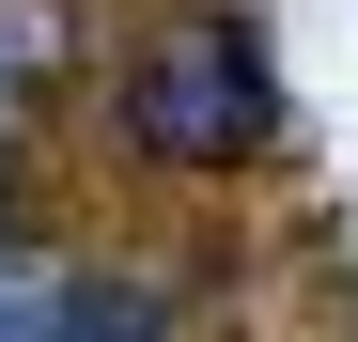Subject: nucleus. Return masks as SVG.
Instances as JSON below:
<instances>
[{
	"label": "nucleus",
	"mask_w": 358,
	"mask_h": 342,
	"mask_svg": "<svg viewBox=\"0 0 358 342\" xmlns=\"http://www.w3.org/2000/svg\"><path fill=\"white\" fill-rule=\"evenodd\" d=\"M0 125H16V94H0Z\"/></svg>",
	"instance_id": "f03ea898"
},
{
	"label": "nucleus",
	"mask_w": 358,
	"mask_h": 342,
	"mask_svg": "<svg viewBox=\"0 0 358 342\" xmlns=\"http://www.w3.org/2000/svg\"><path fill=\"white\" fill-rule=\"evenodd\" d=\"M250 125H265V78H250V47H234L218 16H203V31H171V63L141 78V140H156V156H234Z\"/></svg>",
	"instance_id": "f257e3e1"
}]
</instances>
